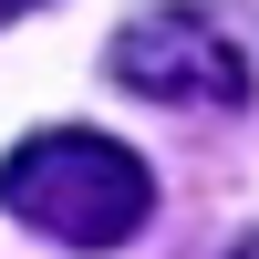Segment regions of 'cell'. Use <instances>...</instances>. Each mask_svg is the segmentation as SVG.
<instances>
[{
  "mask_svg": "<svg viewBox=\"0 0 259 259\" xmlns=\"http://www.w3.org/2000/svg\"><path fill=\"white\" fill-rule=\"evenodd\" d=\"M0 207H11L31 239L94 259V249H124L145 218H156V177H145L135 145L94 135V124H41L0 156Z\"/></svg>",
  "mask_w": 259,
  "mask_h": 259,
  "instance_id": "cell-1",
  "label": "cell"
},
{
  "mask_svg": "<svg viewBox=\"0 0 259 259\" xmlns=\"http://www.w3.org/2000/svg\"><path fill=\"white\" fill-rule=\"evenodd\" d=\"M114 83H135L145 104H249V52L218 31L207 11H187V0H156V11H135L114 31Z\"/></svg>",
  "mask_w": 259,
  "mask_h": 259,
  "instance_id": "cell-2",
  "label": "cell"
},
{
  "mask_svg": "<svg viewBox=\"0 0 259 259\" xmlns=\"http://www.w3.org/2000/svg\"><path fill=\"white\" fill-rule=\"evenodd\" d=\"M31 11H52V0H0V21H31Z\"/></svg>",
  "mask_w": 259,
  "mask_h": 259,
  "instance_id": "cell-3",
  "label": "cell"
},
{
  "mask_svg": "<svg viewBox=\"0 0 259 259\" xmlns=\"http://www.w3.org/2000/svg\"><path fill=\"white\" fill-rule=\"evenodd\" d=\"M239 259H259V228H249V239H239Z\"/></svg>",
  "mask_w": 259,
  "mask_h": 259,
  "instance_id": "cell-4",
  "label": "cell"
}]
</instances>
